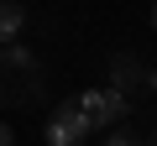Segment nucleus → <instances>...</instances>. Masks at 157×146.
<instances>
[{"instance_id": "nucleus-4", "label": "nucleus", "mask_w": 157, "mask_h": 146, "mask_svg": "<svg viewBox=\"0 0 157 146\" xmlns=\"http://www.w3.org/2000/svg\"><path fill=\"white\" fill-rule=\"evenodd\" d=\"M26 26V5H16V0H0V42H16Z\"/></svg>"}, {"instance_id": "nucleus-5", "label": "nucleus", "mask_w": 157, "mask_h": 146, "mask_svg": "<svg viewBox=\"0 0 157 146\" xmlns=\"http://www.w3.org/2000/svg\"><path fill=\"white\" fill-rule=\"evenodd\" d=\"M110 68H115V89H121V94H131V89L141 84V63H136L131 52H121V57H115Z\"/></svg>"}, {"instance_id": "nucleus-2", "label": "nucleus", "mask_w": 157, "mask_h": 146, "mask_svg": "<svg viewBox=\"0 0 157 146\" xmlns=\"http://www.w3.org/2000/svg\"><path fill=\"white\" fill-rule=\"evenodd\" d=\"M73 110L89 120V130H100V125H115L131 110V94H121V89H84V94L73 99Z\"/></svg>"}, {"instance_id": "nucleus-1", "label": "nucleus", "mask_w": 157, "mask_h": 146, "mask_svg": "<svg viewBox=\"0 0 157 146\" xmlns=\"http://www.w3.org/2000/svg\"><path fill=\"white\" fill-rule=\"evenodd\" d=\"M37 99H42V73L32 47L6 42L0 47V104H37Z\"/></svg>"}, {"instance_id": "nucleus-8", "label": "nucleus", "mask_w": 157, "mask_h": 146, "mask_svg": "<svg viewBox=\"0 0 157 146\" xmlns=\"http://www.w3.org/2000/svg\"><path fill=\"white\" fill-rule=\"evenodd\" d=\"M141 84H147V89L157 94V68H152V73H141Z\"/></svg>"}, {"instance_id": "nucleus-9", "label": "nucleus", "mask_w": 157, "mask_h": 146, "mask_svg": "<svg viewBox=\"0 0 157 146\" xmlns=\"http://www.w3.org/2000/svg\"><path fill=\"white\" fill-rule=\"evenodd\" d=\"M152 26H157V5H152Z\"/></svg>"}, {"instance_id": "nucleus-3", "label": "nucleus", "mask_w": 157, "mask_h": 146, "mask_svg": "<svg viewBox=\"0 0 157 146\" xmlns=\"http://www.w3.org/2000/svg\"><path fill=\"white\" fill-rule=\"evenodd\" d=\"M42 136H47V146H84V141H89V120L78 115V110H73V99H68V104H58V110H52V120H47V130H42Z\"/></svg>"}, {"instance_id": "nucleus-6", "label": "nucleus", "mask_w": 157, "mask_h": 146, "mask_svg": "<svg viewBox=\"0 0 157 146\" xmlns=\"http://www.w3.org/2000/svg\"><path fill=\"white\" fill-rule=\"evenodd\" d=\"M110 146H141V141H136L131 130H115V136H110Z\"/></svg>"}, {"instance_id": "nucleus-7", "label": "nucleus", "mask_w": 157, "mask_h": 146, "mask_svg": "<svg viewBox=\"0 0 157 146\" xmlns=\"http://www.w3.org/2000/svg\"><path fill=\"white\" fill-rule=\"evenodd\" d=\"M0 146H16V130L11 125H0Z\"/></svg>"}]
</instances>
